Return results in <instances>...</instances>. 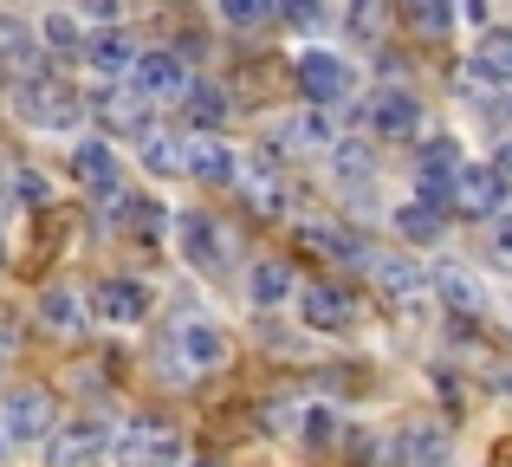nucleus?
<instances>
[{"mask_svg": "<svg viewBox=\"0 0 512 467\" xmlns=\"http://www.w3.org/2000/svg\"><path fill=\"white\" fill-rule=\"evenodd\" d=\"M156 364H163L169 383H201L227 364V338L214 325H201V318H175L163 344H156Z\"/></svg>", "mask_w": 512, "mask_h": 467, "instance_id": "1", "label": "nucleus"}, {"mask_svg": "<svg viewBox=\"0 0 512 467\" xmlns=\"http://www.w3.org/2000/svg\"><path fill=\"white\" fill-rule=\"evenodd\" d=\"M111 461L117 467H182V435L163 416H130L111 435Z\"/></svg>", "mask_w": 512, "mask_h": 467, "instance_id": "2", "label": "nucleus"}, {"mask_svg": "<svg viewBox=\"0 0 512 467\" xmlns=\"http://www.w3.org/2000/svg\"><path fill=\"white\" fill-rule=\"evenodd\" d=\"M13 117L20 124H33V130H72L78 117H85V104H78V91L72 85H59V78H20L13 85Z\"/></svg>", "mask_w": 512, "mask_h": 467, "instance_id": "3", "label": "nucleus"}, {"mask_svg": "<svg viewBox=\"0 0 512 467\" xmlns=\"http://www.w3.org/2000/svg\"><path fill=\"white\" fill-rule=\"evenodd\" d=\"M52 429H59V396L39 390V383H20V390H13L7 403H0V442L39 448Z\"/></svg>", "mask_w": 512, "mask_h": 467, "instance_id": "4", "label": "nucleus"}, {"mask_svg": "<svg viewBox=\"0 0 512 467\" xmlns=\"http://www.w3.org/2000/svg\"><path fill=\"white\" fill-rule=\"evenodd\" d=\"M370 273H376V292L396 312H435V286H428L422 260H370Z\"/></svg>", "mask_w": 512, "mask_h": 467, "instance_id": "5", "label": "nucleus"}, {"mask_svg": "<svg viewBox=\"0 0 512 467\" xmlns=\"http://www.w3.org/2000/svg\"><path fill=\"white\" fill-rule=\"evenodd\" d=\"M104 448H111L104 416H72V422H59V429L46 435V461L52 467H85V461H98Z\"/></svg>", "mask_w": 512, "mask_h": 467, "instance_id": "6", "label": "nucleus"}, {"mask_svg": "<svg viewBox=\"0 0 512 467\" xmlns=\"http://www.w3.org/2000/svg\"><path fill=\"white\" fill-rule=\"evenodd\" d=\"M292 85L312 98V111L318 104H344L350 98V65L338 52H299V59H292Z\"/></svg>", "mask_w": 512, "mask_h": 467, "instance_id": "7", "label": "nucleus"}, {"mask_svg": "<svg viewBox=\"0 0 512 467\" xmlns=\"http://www.w3.org/2000/svg\"><path fill=\"white\" fill-rule=\"evenodd\" d=\"M292 299H299V318L312 331H350L357 325V305H350L344 286H331V279H305V286H292Z\"/></svg>", "mask_w": 512, "mask_h": 467, "instance_id": "8", "label": "nucleus"}, {"mask_svg": "<svg viewBox=\"0 0 512 467\" xmlns=\"http://www.w3.org/2000/svg\"><path fill=\"white\" fill-rule=\"evenodd\" d=\"M461 85L467 91H506L512 85V26L500 33H480V46L467 52V72H461Z\"/></svg>", "mask_w": 512, "mask_h": 467, "instance_id": "9", "label": "nucleus"}, {"mask_svg": "<svg viewBox=\"0 0 512 467\" xmlns=\"http://www.w3.org/2000/svg\"><path fill=\"white\" fill-rule=\"evenodd\" d=\"M130 91H137L143 104H175L188 91V72L169 52H137V59H130Z\"/></svg>", "mask_w": 512, "mask_h": 467, "instance_id": "10", "label": "nucleus"}, {"mask_svg": "<svg viewBox=\"0 0 512 467\" xmlns=\"http://www.w3.org/2000/svg\"><path fill=\"white\" fill-rule=\"evenodd\" d=\"M234 182H240V195H247V208L260 221H273L279 208H286V176H279L273 156H247V163H234Z\"/></svg>", "mask_w": 512, "mask_h": 467, "instance_id": "11", "label": "nucleus"}, {"mask_svg": "<svg viewBox=\"0 0 512 467\" xmlns=\"http://www.w3.org/2000/svg\"><path fill=\"white\" fill-rule=\"evenodd\" d=\"M370 130L383 143H409L415 130H422V104H415V91H402V85H383L370 98Z\"/></svg>", "mask_w": 512, "mask_h": 467, "instance_id": "12", "label": "nucleus"}, {"mask_svg": "<svg viewBox=\"0 0 512 467\" xmlns=\"http://www.w3.org/2000/svg\"><path fill=\"white\" fill-rule=\"evenodd\" d=\"M91 312L104 325H143L150 318V286L143 279H98L91 286Z\"/></svg>", "mask_w": 512, "mask_h": 467, "instance_id": "13", "label": "nucleus"}, {"mask_svg": "<svg viewBox=\"0 0 512 467\" xmlns=\"http://www.w3.org/2000/svg\"><path fill=\"white\" fill-rule=\"evenodd\" d=\"M500 202H506V195H500V182L487 176V163H461V169H454V182H448V208H454V215L487 221Z\"/></svg>", "mask_w": 512, "mask_h": 467, "instance_id": "14", "label": "nucleus"}, {"mask_svg": "<svg viewBox=\"0 0 512 467\" xmlns=\"http://www.w3.org/2000/svg\"><path fill=\"white\" fill-rule=\"evenodd\" d=\"M175 240H182V253H188V266H201V273H221L234 253H227V234L214 228L201 208H188L182 221H175Z\"/></svg>", "mask_w": 512, "mask_h": 467, "instance_id": "15", "label": "nucleus"}, {"mask_svg": "<svg viewBox=\"0 0 512 467\" xmlns=\"http://www.w3.org/2000/svg\"><path fill=\"white\" fill-rule=\"evenodd\" d=\"M441 455H448V429L441 422H402L396 442H389L396 467H441Z\"/></svg>", "mask_w": 512, "mask_h": 467, "instance_id": "16", "label": "nucleus"}, {"mask_svg": "<svg viewBox=\"0 0 512 467\" xmlns=\"http://www.w3.org/2000/svg\"><path fill=\"white\" fill-rule=\"evenodd\" d=\"M234 163H240V156L227 150L221 137H208V130L182 137V176H195V182H234Z\"/></svg>", "mask_w": 512, "mask_h": 467, "instance_id": "17", "label": "nucleus"}, {"mask_svg": "<svg viewBox=\"0 0 512 467\" xmlns=\"http://www.w3.org/2000/svg\"><path fill=\"white\" fill-rule=\"evenodd\" d=\"M428 286H435V299L448 305L461 325L487 318V292H480V279H474V273H461V266H441V273H428Z\"/></svg>", "mask_w": 512, "mask_h": 467, "instance_id": "18", "label": "nucleus"}, {"mask_svg": "<svg viewBox=\"0 0 512 467\" xmlns=\"http://www.w3.org/2000/svg\"><path fill=\"white\" fill-rule=\"evenodd\" d=\"M273 143L286 156H331V124H325V111H292L286 124L273 130Z\"/></svg>", "mask_w": 512, "mask_h": 467, "instance_id": "19", "label": "nucleus"}, {"mask_svg": "<svg viewBox=\"0 0 512 467\" xmlns=\"http://www.w3.org/2000/svg\"><path fill=\"white\" fill-rule=\"evenodd\" d=\"M78 52H85V65L98 78H130V59H137V46H130L124 33H91Z\"/></svg>", "mask_w": 512, "mask_h": 467, "instance_id": "20", "label": "nucleus"}, {"mask_svg": "<svg viewBox=\"0 0 512 467\" xmlns=\"http://www.w3.org/2000/svg\"><path fill=\"white\" fill-rule=\"evenodd\" d=\"M182 111L195 117V130H221L227 124V111H234V104H227V91L221 85H208V78H188V91H182Z\"/></svg>", "mask_w": 512, "mask_h": 467, "instance_id": "21", "label": "nucleus"}, {"mask_svg": "<svg viewBox=\"0 0 512 467\" xmlns=\"http://www.w3.org/2000/svg\"><path fill=\"white\" fill-rule=\"evenodd\" d=\"M72 169H78V182H85L91 195H117V156H111V143H78Z\"/></svg>", "mask_w": 512, "mask_h": 467, "instance_id": "22", "label": "nucleus"}, {"mask_svg": "<svg viewBox=\"0 0 512 467\" xmlns=\"http://www.w3.org/2000/svg\"><path fill=\"white\" fill-rule=\"evenodd\" d=\"M98 117L111 130H124V137H143V130H150V104H143L137 91H98Z\"/></svg>", "mask_w": 512, "mask_h": 467, "instance_id": "23", "label": "nucleus"}, {"mask_svg": "<svg viewBox=\"0 0 512 467\" xmlns=\"http://www.w3.org/2000/svg\"><path fill=\"white\" fill-rule=\"evenodd\" d=\"M292 286H299V279H292L286 260H260V266H253V305H266V312H273V305H286Z\"/></svg>", "mask_w": 512, "mask_h": 467, "instance_id": "24", "label": "nucleus"}, {"mask_svg": "<svg viewBox=\"0 0 512 467\" xmlns=\"http://www.w3.org/2000/svg\"><path fill=\"white\" fill-rule=\"evenodd\" d=\"M137 150H143V163L156 169V176H182V137H175V130H143L137 137Z\"/></svg>", "mask_w": 512, "mask_h": 467, "instance_id": "25", "label": "nucleus"}, {"mask_svg": "<svg viewBox=\"0 0 512 467\" xmlns=\"http://www.w3.org/2000/svg\"><path fill=\"white\" fill-rule=\"evenodd\" d=\"M39 318H46V331H59V338H72V331L85 325V312H78V292H65V286L39 292Z\"/></svg>", "mask_w": 512, "mask_h": 467, "instance_id": "26", "label": "nucleus"}, {"mask_svg": "<svg viewBox=\"0 0 512 467\" xmlns=\"http://www.w3.org/2000/svg\"><path fill=\"white\" fill-rule=\"evenodd\" d=\"M389 13H396V0H350V39L376 46L389 33Z\"/></svg>", "mask_w": 512, "mask_h": 467, "instance_id": "27", "label": "nucleus"}, {"mask_svg": "<svg viewBox=\"0 0 512 467\" xmlns=\"http://www.w3.org/2000/svg\"><path fill=\"white\" fill-rule=\"evenodd\" d=\"M124 221H130V234H137V240H150V247H156L163 228H169V208L150 202V195H130V202H124Z\"/></svg>", "mask_w": 512, "mask_h": 467, "instance_id": "28", "label": "nucleus"}, {"mask_svg": "<svg viewBox=\"0 0 512 467\" xmlns=\"http://www.w3.org/2000/svg\"><path fill=\"white\" fill-rule=\"evenodd\" d=\"M299 247H305V253H318V260H370V253H363L357 240L325 234V228H299Z\"/></svg>", "mask_w": 512, "mask_h": 467, "instance_id": "29", "label": "nucleus"}, {"mask_svg": "<svg viewBox=\"0 0 512 467\" xmlns=\"http://www.w3.org/2000/svg\"><path fill=\"white\" fill-rule=\"evenodd\" d=\"M441 221H448V215H441V208H422V202L396 208V234H402V240H435Z\"/></svg>", "mask_w": 512, "mask_h": 467, "instance_id": "30", "label": "nucleus"}, {"mask_svg": "<svg viewBox=\"0 0 512 467\" xmlns=\"http://www.w3.org/2000/svg\"><path fill=\"white\" fill-rule=\"evenodd\" d=\"M396 7L409 13L422 33H448V26H454V0H396Z\"/></svg>", "mask_w": 512, "mask_h": 467, "instance_id": "31", "label": "nucleus"}, {"mask_svg": "<svg viewBox=\"0 0 512 467\" xmlns=\"http://www.w3.org/2000/svg\"><path fill=\"white\" fill-rule=\"evenodd\" d=\"M221 20L240 26V33H253V26L273 20V0H221Z\"/></svg>", "mask_w": 512, "mask_h": 467, "instance_id": "32", "label": "nucleus"}, {"mask_svg": "<svg viewBox=\"0 0 512 467\" xmlns=\"http://www.w3.org/2000/svg\"><path fill=\"white\" fill-rule=\"evenodd\" d=\"M13 195H20L26 208H39V215L52 208V182L39 176V169H13Z\"/></svg>", "mask_w": 512, "mask_h": 467, "instance_id": "33", "label": "nucleus"}, {"mask_svg": "<svg viewBox=\"0 0 512 467\" xmlns=\"http://www.w3.org/2000/svg\"><path fill=\"white\" fill-rule=\"evenodd\" d=\"M331 163L344 169V176H357V182H370V150H363V143H331Z\"/></svg>", "mask_w": 512, "mask_h": 467, "instance_id": "34", "label": "nucleus"}, {"mask_svg": "<svg viewBox=\"0 0 512 467\" xmlns=\"http://www.w3.org/2000/svg\"><path fill=\"white\" fill-rule=\"evenodd\" d=\"M299 435H305L312 448H325L331 435H338V416H331V409H305V416H299Z\"/></svg>", "mask_w": 512, "mask_h": 467, "instance_id": "35", "label": "nucleus"}, {"mask_svg": "<svg viewBox=\"0 0 512 467\" xmlns=\"http://www.w3.org/2000/svg\"><path fill=\"white\" fill-rule=\"evenodd\" d=\"M39 33H46V39H52V46H59V52H78V46H85V33H78V26L65 20V13H52V20L39 26Z\"/></svg>", "mask_w": 512, "mask_h": 467, "instance_id": "36", "label": "nucleus"}, {"mask_svg": "<svg viewBox=\"0 0 512 467\" xmlns=\"http://www.w3.org/2000/svg\"><path fill=\"white\" fill-rule=\"evenodd\" d=\"M487 253H493V266H500V273H512V215H506V221H493Z\"/></svg>", "mask_w": 512, "mask_h": 467, "instance_id": "37", "label": "nucleus"}, {"mask_svg": "<svg viewBox=\"0 0 512 467\" xmlns=\"http://www.w3.org/2000/svg\"><path fill=\"white\" fill-rule=\"evenodd\" d=\"M273 13H286L292 26H318V20H325V7H318V0H273Z\"/></svg>", "mask_w": 512, "mask_h": 467, "instance_id": "38", "label": "nucleus"}, {"mask_svg": "<svg viewBox=\"0 0 512 467\" xmlns=\"http://www.w3.org/2000/svg\"><path fill=\"white\" fill-rule=\"evenodd\" d=\"M487 176L500 182V195H512V143H500V150H493V163H487Z\"/></svg>", "mask_w": 512, "mask_h": 467, "instance_id": "39", "label": "nucleus"}, {"mask_svg": "<svg viewBox=\"0 0 512 467\" xmlns=\"http://www.w3.org/2000/svg\"><path fill=\"white\" fill-rule=\"evenodd\" d=\"M78 7H85L91 20H117V13H124V0H78Z\"/></svg>", "mask_w": 512, "mask_h": 467, "instance_id": "40", "label": "nucleus"}, {"mask_svg": "<svg viewBox=\"0 0 512 467\" xmlns=\"http://www.w3.org/2000/svg\"><path fill=\"white\" fill-rule=\"evenodd\" d=\"M13 344H20V338H13V325L0 318V364H13Z\"/></svg>", "mask_w": 512, "mask_h": 467, "instance_id": "41", "label": "nucleus"}, {"mask_svg": "<svg viewBox=\"0 0 512 467\" xmlns=\"http://www.w3.org/2000/svg\"><path fill=\"white\" fill-rule=\"evenodd\" d=\"M195 467H227V461H214V455H195Z\"/></svg>", "mask_w": 512, "mask_h": 467, "instance_id": "42", "label": "nucleus"}, {"mask_svg": "<svg viewBox=\"0 0 512 467\" xmlns=\"http://www.w3.org/2000/svg\"><path fill=\"white\" fill-rule=\"evenodd\" d=\"M500 111H512V85H506V91H500Z\"/></svg>", "mask_w": 512, "mask_h": 467, "instance_id": "43", "label": "nucleus"}, {"mask_svg": "<svg viewBox=\"0 0 512 467\" xmlns=\"http://www.w3.org/2000/svg\"><path fill=\"white\" fill-rule=\"evenodd\" d=\"M0 266H7V240H0Z\"/></svg>", "mask_w": 512, "mask_h": 467, "instance_id": "44", "label": "nucleus"}, {"mask_svg": "<svg viewBox=\"0 0 512 467\" xmlns=\"http://www.w3.org/2000/svg\"><path fill=\"white\" fill-rule=\"evenodd\" d=\"M0 448H7V442H0Z\"/></svg>", "mask_w": 512, "mask_h": 467, "instance_id": "45", "label": "nucleus"}, {"mask_svg": "<svg viewBox=\"0 0 512 467\" xmlns=\"http://www.w3.org/2000/svg\"><path fill=\"white\" fill-rule=\"evenodd\" d=\"M441 467H448V461H441Z\"/></svg>", "mask_w": 512, "mask_h": 467, "instance_id": "46", "label": "nucleus"}]
</instances>
